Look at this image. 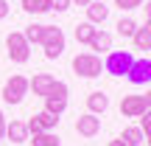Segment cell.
I'll return each instance as SVG.
<instances>
[{"label":"cell","instance_id":"3957f363","mask_svg":"<svg viewBox=\"0 0 151 146\" xmlns=\"http://www.w3.org/2000/svg\"><path fill=\"white\" fill-rule=\"evenodd\" d=\"M73 70H76V76L95 79V76H101V70H104V62H101V56H95V54H76L73 56Z\"/></svg>","mask_w":151,"mask_h":146},{"label":"cell","instance_id":"2e32d148","mask_svg":"<svg viewBox=\"0 0 151 146\" xmlns=\"http://www.w3.org/2000/svg\"><path fill=\"white\" fill-rule=\"evenodd\" d=\"M28 143L31 146H59V135L56 132H37L34 138H28Z\"/></svg>","mask_w":151,"mask_h":146},{"label":"cell","instance_id":"8fae6325","mask_svg":"<svg viewBox=\"0 0 151 146\" xmlns=\"http://www.w3.org/2000/svg\"><path fill=\"white\" fill-rule=\"evenodd\" d=\"M106 107H109V98H106V93H101V90H92L90 96H87V110H90L92 115H101V113H106Z\"/></svg>","mask_w":151,"mask_h":146},{"label":"cell","instance_id":"7a4b0ae2","mask_svg":"<svg viewBox=\"0 0 151 146\" xmlns=\"http://www.w3.org/2000/svg\"><path fill=\"white\" fill-rule=\"evenodd\" d=\"M6 51H9V59L17 65H25L31 59V42L22 37V31H11L6 37Z\"/></svg>","mask_w":151,"mask_h":146},{"label":"cell","instance_id":"9a60e30c","mask_svg":"<svg viewBox=\"0 0 151 146\" xmlns=\"http://www.w3.org/2000/svg\"><path fill=\"white\" fill-rule=\"evenodd\" d=\"M90 48L92 51H112V34L98 28V31L92 34V39H90Z\"/></svg>","mask_w":151,"mask_h":146},{"label":"cell","instance_id":"484cf974","mask_svg":"<svg viewBox=\"0 0 151 146\" xmlns=\"http://www.w3.org/2000/svg\"><path fill=\"white\" fill-rule=\"evenodd\" d=\"M140 9H146V23H148V20H151V0H146Z\"/></svg>","mask_w":151,"mask_h":146},{"label":"cell","instance_id":"7402d4cb","mask_svg":"<svg viewBox=\"0 0 151 146\" xmlns=\"http://www.w3.org/2000/svg\"><path fill=\"white\" fill-rule=\"evenodd\" d=\"M134 31H137V23L132 20V17H120V20H118V34H120V37L132 39V37H134Z\"/></svg>","mask_w":151,"mask_h":146},{"label":"cell","instance_id":"cb8c5ba5","mask_svg":"<svg viewBox=\"0 0 151 146\" xmlns=\"http://www.w3.org/2000/svg\"><path fill=\"white\" fill-rule=\"evenodd\" d=\"M50 9H56V11H67V9H70V0H50Z\"/></svg>","mask_w":151,"mask_h":146},{"label":"cell","instance_id":"277c9868","mask_svg":"<svg viewBox=\"0 0 151 146\" xmlns=\"http://www.w3.org/2000/svg\"><path fill=\"white\" fill-rule=\"evenodd\" d=\"M132 62H134V54L132 51H112L104 59V70L112 73V76H126L132 70Z\"/></svg>","mask_w":151,"mask_h":146},{"label":"cell","instance_id":"603a6c76","mask_svg":"<svg viewBox=\"0 0 151 146\" xmlns=\"http://www.w3.org/2000/svg\"><path fill=\"white\" fill-rule=\"evenodd\" d=\"M143 3H146V0H115V6H118L120 11H132V9H140Z\"/></svg>","mask_w":151,"mask_h":146},{"label":"cell","instance_id":"8992f818","mask_svg":"<svg viewBox=\"0 0 151 146\" xmlns=\"http://www.w3.org/2000/svg\"><path fill=\"white\" fill-rule=\"evenodd\" d=\"M45 110L53 113V115H62L67 110V84H65V81H56L53 90L45 96Z\"/></svg>","mask_w":151,"mask_h":146},{"label":"cell","instance_id":"e0dca14e","mask_svg":"<svg viewBox=\"0 0 151 146\" xmlns=\"http://www.w3.org/2000/svg\"><path fill=\"white\" fill-rule=\"evenodd\" d=\"M120 141H123V146H140L143 143V129L140 126H126Z\"/></svg>","mask_w":151,"mask_h":146},{"label":"cell","instance_id":"5b68a950","mask_svg":"<svg viewBox=\"0 0 151 146\" xmlns=\"http://www.w3.org/2000/svg\"><path fill=\"white\" fill-rule=\"evenodd\" d=\"M28 96V79L25 76H11L3 84V101L6 104H20Z\"/></svg>","mask_w":151,"mask_h":146},{"label":"cell","instance_id":"44dd1931","mask_svg":"<svg viewBox=\"0 0 151 146\" xmlns=\"http://www.w3.org/2000/svg\"><path fill=\"white\" fill-rule=\"evenodd\" d=\"M95 31H98V28L92 25V23H78V25H76V42H87V45H90V39H92Z\"/></svg>","mask_w":151,"mask_h":146},{"label":"cell","instance_id":"52a82bcc","mask_svg":"<svg viewBox=\"0 0 151 146\" xmlns=\"http://www.w3.org/2000/svg\"><path fill=\"white\" fill-rule=\"evenodd\" d=\"M126 79L132 81V84H148L151 81V59H134L132 62V70L126 73Z\"/></svg>","mask_w":151,"mask_h":146},{"label":"cell","instance_id":"d4e9b609","mask_svg":"<svg viewBox=\"0 0 151 146\" xmlns=\"http://www.w3.org/2000/svg\"><path fill=\"white\" fill-rule=\"evenodd\" d=\"M25 126H28V135H37V132H42V126H39V121H37V115H34V118L28 121Z\"/></svg>","mask_w":151,"mask_h":146},{"label":"cell","instance_id":"83f0119b","mask_svg":"<svg viewBox=\"0 0 151 146\" xmlns=\"http://www.w3.org/2000/svg\"><path fill=\"white\" fill-rule=\"evenodd\" d=\"M143 141L151 146V126H148V129H143Z\"/></svg>","mask_w":151,"mask_h":146},{"label":"cell","instance_id":"4dcf8cb0","mask_svg":"<svg viewBox=\"0 0 151 146\" xmlns=\"http://www.w3.org/2000/svg\"><path fill=\"white\" fill-rule=\"evenodd\" d=\"M106 146H123V141H120V138H115V141H109Z\"/></svg>","mask_w":151,"mask_h":146},{"label":"cell","instance_id":"4316f807","mask_svg":"<svg viewBox=\"0 0 151 146\" xmlns=\"http://www.w3.org/2000/svg\"><path fill=\"white\" fill-rule=\"evenodd\" d=\"M6 14H9V3H6V0H0V20H3Z\"/></svg>","mask_w":151,"mask_h":146},{"label":"cell","instance_id":"d6986e66","mask_svg":"<svg viewBox=\"0 0 151 146\" xmlns=\"http://www.w3.org/2000/svg\"><path fill=\"white\" fill-rule=\"evenodd\" d=\"M37 121H39V126H42V132H53L56 124H59V115H53V113H48V110H42V113H37Z\"/></svg>","mask_w":151,"mask_h":146},{"label":"cell","instance_id":"ac0fdd59","mask_svg":"<svg viewBox=\"0 0 151 146\" xmlns=\"http://www.w3.org/2000/svg\"><path fill=\"white\" fill-rule=\"evenodd\" d=\"M22 11H28V14H45V11H50V0H22Z\"/></svg>","mask_w":151,"mask_h":146},{"label":"cell","instance_id":"5bb4252c","mask_svg":"<svg viewBox=\"0 0 151 146\" xmlns=\"http://www.w3.org/2000/svg\"><path fill=\"white\" fill-rule=\"evenodd\" d=\"M106 17H109V6L95 3V0L87 6V23H92V25H95V23H104Z\"/></svg>","mask_w":151,"mask_h":146},{"label":"cell","instance_id":"ffe728a7","mask_svg":"<svg viewBox=\"0 0 151 146\" xmlns=\"http://www.w3.org/2000/svg\"><path fill=\"white\" fill-rule=\"evenodd\" d=\"M42 34H45V25H39V23H31V25H25L22 37H25L31 45H39V42H42Z\"/></svg>","mask_w":151,"mask_h":146},{"label":"cell","instance_id":"1f68e13d","mask_svg":"<svg viewBox=\"0 0 151 146\" xmlns=\"http://www.w3.org/2000/svg\"><path fill=\"white\" fill-rule=\"evenodd\" d=\"M146 101H148V107H151V90H148V93H146Z\"/></svg>","mask_w":151,"mask_h":146},{"label":"cell","instance_id":"9c48e42d","mask_svg":"<svg viewBox=\"0 0 151 146\" xmlns=\"http://www.w3.org/2000/svg\"><path fill=\"white\" fill-rule=\"evenodd\" d=\"M56 79L50 73H34V79H28V90H34V96H48L50 90H53Z\"/></svg>","mask_w":151,"mask_h":146},{"label":"cell","instance_id":"f546056e","mask_svg":"<svg viewBox=\"0 0 151 146\" xmlns=\"http://www.w3.org/2000/svg\"><path fill=\"white\" fill-rule=\"evenodd\" d=\"M70 3H76V6H84V9H87V6H90L92 0H70Z\"/></svg>","mask_w":151,"mask_h":146},{"label":"cell","instance_id":"4fadbf2b","mask_svg":"<svg viewBox=\"0 0 151 146\" xmlns=\"http://www.w3.org/2000/svg\"><path fill=\"white\" fill-rule=\"evenodd\" d=\"M132 42H134V51H151V25H148V23L134 31Z\"/></svg>","mask_w":151,"mask_h":146},{"label":"cell","instance_id":"d6a6232c","mask_svg":"<svg viewBox=\"0 0 151 146\" xmlns=\"http://www.w3.org/2000/svg\"><path fill=\"white\" fill-rule=\"evenodd\" d=\"M148 25H151V20H148Z\"/></svg>","mask_w":151,"mask_h":146},{"label":"cell","instance_id":"30bf717a","mask_svg":"<svg viewBox=\"0 0 151 146\" xmlns=\"http://www.w3.org/2000/svg\"><path fill=\"white\" fill-rule=\"evenodd\" d=\"M76 132H78V135H84V138L98 135V132H101V118H98V115H92V113H84L78 121H76Z\"/></svg>","mask_w":151,"mask_h":146},{"label":"cell","instance_id":"6da1fadb","mask_svg":"<svg viewBox=\"0 0 151 146\" xmlns=\"http://www.w3.org/2000/svg\"><path fill=\"white\" fill-rule=\"evenodd\" d=\"M42 51L48 59H59L65 54V31L59 25H45V34H42Z\"/></svg>","mask_w":151,"mask_h":146},{"label":"cell","instance_id":"836d02e7","mask_svg":"<svg viewBox=\"0 0 151 146\" xmlns=\"http://www.w3.org/2000/svg\"><path fill=\"white\" fill-rule=\"evenodd\" d=\"M0 138H3V135H0Z\"/></svg>","mask_w":151,"mask_h":146},{"label":"cell","instance_id":"7c38bea8","mask_svg":"<svg viewBox=\"0 0 151 146\" xmlns=\"http://www.w3.org/2000/svg\"><path fill=\"white\" fill-rule=\"evenodd\" d=\"M6 138H9L11 143H25L28 141V126L22 124V121H11V124H6Z\"/></svg>","mask_w":151,"mask_h":146},{"label":"cell","instance_id":"ba28073f","mask_svg":"<svg viewBox=\"0 0 151 146\" xmlns=\"http://www.w3.org/2000/svg\"><path fill=\"white\" fill-rule=\"evenodd\" d=\"M146 110H148L146 96H123V101H120V113L126 118H140Z\"/></svg>","mask_w":151,"mask_h":146},{"label":"cell","instance_id":"f1b7e54d","mask_svg":"<svg viewBox=\"0 0 151 146\" xmlns=\"http://www.w3.org/2000/svg\"><path fill=\"white\" fill-rule=\"evenodd\" d=\"M6 124H9V121H6V115L0 113V135H3V132H6Z\"/></svg>","mask_w":151,"mask_h":146}]
</instances>
